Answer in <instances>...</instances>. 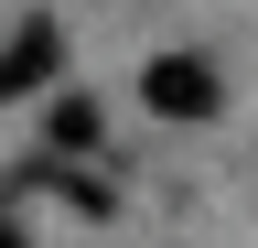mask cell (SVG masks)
I'll return each mask as SVG.
<instances>
[{
    "mask_svg": "<svg viewBox=\"0 0 258 248\" xmlns=\"http://www.w3.org/2000/svg\"><path fill=\"white\" fill-rule=\"evenodd\" d=\"M140 97L161 119H215V76L194 65V54H151V76H140Z\"/></svg>",
    "mask_w": 258,
    "mask_h": 248,
    "instance_id": "cell-1",
    "label": "cell"
},
{
    "mask_svg": "<svg viewBox=\"0 0 258 248\" xmlns=\"http://www.w3.org/2000/svg\"><path fill=\"white\" fill-rule=\"evenodd\" d=\"M43 76H54V22H22V33L0 43V97H32Z\"/></svg>",
    "mask_w": 258,
    "mask_h": 248,
    "instance_id": "cell-2",
    "label": "cell"
},
{
    "mask_svg": "<svg viewBox=\"0 0 258 248\" xmlns=\"http://www.w3.org/2000/svg\"><path fill=\"white\" fill-rule=\"evenodd\" d=\"M54 140H64V151H86V140H97V108H86V97H64V108H54Z\"/></svg>",
    "mask_w": 258,
    "mask_h": 248,
    "instance_id": "cell-3",
    "label": "cell"
}]
</instances>
